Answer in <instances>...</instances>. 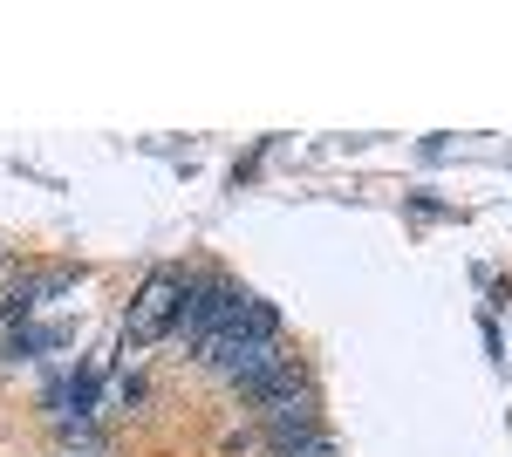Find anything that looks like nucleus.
Returning a JSON list of instances; mask_svg holds the SVG:
<instances>
[{
	"mask_svg": "<svg viewBox=\"0 0 512 457\" xmlns=\"http://www.w3.org/2000/svg\"><path fill=\"white\" fill-rule=\"evenodd\" d=\"M239 294L226 273H205V280H192V294H185V314H178V342L185 348H212L226 328H233V314H239Z\"/></svg>",
	"mask_w": 512,
	"mask_h": 457,
	"instance_id": "nucleus-1",
	"label": "nucleus"
},
{
	"mask_svg": "<svg viewBox=\"0 0 512 457\" xmlns=\"http://www.w3.org/2000/svg\"><path fill=\"white\" fill-rule=\"evenodd\" d=\"M185 294H192V280L178 267H158L144 280V294L130 307V348L158 342V335H178V314H185Z\"/></svg>",
	"mask_w": 512,
	"mask_h": 457,
	"instance_id": "nucleus-2",
	"label": "nucleus"
},
{
	"mask_svg": "<svg viewBox=\"0 0 512 457\" xmlns=\"http://www.w3.org/2000/svg\"><path fill=\"white\" fill-rule=\"evenodd\" d=\"M205 362L233 382V389H246V382L267 376L274 362H287V348H280V342H239V335H219V342L205 348Z\"/></svg>",
	"mask_w": 512,
	"mask_h": 457,
	"instance_id": "nucleus-3",
	"label": "nucleus"
},
{
	"mask_svg": "<svg viewBox=\"0 0 512 457\" xmlns=\"http://www.w3.org/2000/svg\"><path fill=\"white\" fill-rule=\"evenodd\" d=\"M239 396H246L253 410H267V417H274V410H287V403H308V369L287 355V362H274L260 382H246Z\"/></svg>",
	"mask_w": 512,
	"mask_h": 457,
	"instance_id": "nucleus-4",
	"label": "nucleus"
},
{
	"mask_svg": "<svg viewBox=\"0 0 512 457\" xmlns=\"http://www.w3.org/2000/svg\"><path fill=\"white\" fill-rule=\"evenodd\" d=\"M48 417L62 423V430H89L96 423V369H76V376H62L48 389Z\"/></svg>",
	"mask_w": 512,
	"mask_h": 457,
	"instance_id": "nucleus-5",
	"label": "nucleus"
},
{
	"mask_svg": "<svg viewBox=\"0 0 512 457\" xmlns=\"http://www.w3.org/2000/svg\"><path fill=\"white\" fill-rule=\"evenodd\" d=\"M69 287H76L69 267H41V273H28V280L7 294V307H41V301H55V294H69Z\"/></svg>",
	"mask_w": 512,
	"mask_h": 457,
	"instance_id": "nucleus-6",
	"label": "nucleus"
},
{
	"mask_svg": "<svg viewBox=\"0 0 512 457\" xmlns=\"http://www.w3.org/2000/svg\"><path fill=\"white\" fill-rule=\"evenodd\" d=\"M117 403H123V410H137V403H144V376H123V389H117Z\"/></svg>",
	"mask_w": 512,
	"mask_h": 457,
	"instance_id": "nucleus-7",
	"label": "nucleus"
}]
</instances>
